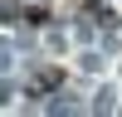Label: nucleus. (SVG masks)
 <instances>
[{"label": "nucleus", "instance_id": "f257e3e1", "mask_svg": "<svg viewBox=\"0 0 122 117\" xmlns=\"http://www.w3.org/2000/svg\"><path fill=\"white\" fill-rule=\"evenodd\" d=\"M59 83H64V73H59V68H44V73L29 78V93H54Z\"/></svg>", "mask_w": 122, "mask_h": 117}, {"label": "nucleus", "instance_id": "f03ea898", "mask_svg": "<svg viewBox=\"0 0 122 117\" xmlns=\"http://www.w3.org/2000/svg\"><path fill=\"white\" fill-rule=\"evenodd\" d=\"M25 20H29V24H44V20H49V10H44V5H29V10H25Z\"/></svg>", "mask_w": 122, "mask_h": 117}]
</instances>
